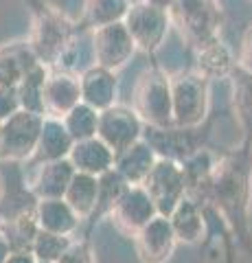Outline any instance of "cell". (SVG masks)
I'll list each match as a JSON object with an SVG mask.
<instances>
[{
  "mask_svg": "<svg viewBox=\"0 0 252 263\" xmlns=\"http://www.w3.org/2000/svg\"><path fill=\"white\" fill-rule=\"evenodd\" d=\"M195 202L206 217L222 219L230 235L252 254V143L243 141L239 149L215 162L213 176Z\"/></svg>",
  "mask_w": 252,
  "mask_h": 263,
  "instance_id": "6da1fadb",
  "label": "cell"
},
{
  "mask_svg": "<svg viewBox=\"0 0 252 263\" xmlns=\"http://www.w3.org/2000/svg\"><path fill=\"white\" fill-rule=\"evenodd\" d=\"M132 110L145 127L171 125V75L158 64L149 66L136 81L132 95Z\"/></svg>",
  "mask_w": 252,
  "mask_h": 263,
  "instance_id": "7a4b0ae2",
  "label": "cell"
},
{
  "mask_svg": "<svg viewBox=\"0 0 252 263\" xmlns=\"http://www.w3.org/2000/svg\"><path fill=\"white\" fill-rule=\"evenodd\" d=\"M167 11L171 24L178 27L189 46L200 48L219 40L222 11L217 0H173Z\"/></svg>",
  "mask_w": 252,
  "mask_h": 263,
  "instance_id": "3957f363",
  "label": "cell"
},
{
  "mask_svg": "<svg viewBox=\"0 0 252 263\" xmlns=\"http://www.w3.org/2000/svg\"><path fill=\"white\" fill-rule=\"evenodd\" d=\"M210 81L200 72L182 70L171 77V125L198 127L208 121Z\"/></svg>",
  "mask_w": 252,
  "mask_h": 263,
  "instance_id": "277c9868",
  "label": "cell"
},
{
  "mask_svg": "<svg viewBox=\"0 0 252 263\" xmlns=\"http://www.w3.org/2000/svg\"><path fill=\"white\" fill-rule=\"evenodd\" d=\"M121 22L125 24L127 33L132 35L136 51L143 53H156L165 44L169 27H171L169 11L165 7L147 3V0H138V3L129 5L125 18Z\"/></svg>",
  "mask_w": 252,
  "mask_h": 263,
  "instance_id": "5b68a950",
  "label": "cell"
},
{
  "mask_svg": "<svg viewBox=\"0 0 252 263\" xmlns=\"http://www.w3.org/2000/svg\"><path fill=\"white\" fill-rule=\"evenodd\" d=\"M208 129H210V121L202 123L198 127H178V125L145 127L143 138L149 143V147L156 152L158 158L182 162L191 154L206 147Z\"/></svg>",
  "mask_w": 252,
  "mask_h": 263,
  "instance_id": "8992f818",
  "label": "cell"
},
{
  "mask_svg": "<svg viewBox=\"0 0 252 263\" xmlns=\"http://www.w3.org/2000/svg\"><path fill=\"white\" fill-rule=\"evenodd\" d=\"M44 117L29 110H18L0 123V160L22 162L33 156Z\"/></svg>",
  "mask_w": 252,
  "mask_h": 263,
  "instance_id": "52a82bcc",
  "label": "cell"
},
{
  "mask_svg": "<svg viewBox=\"0 0 252 263\" xmlns=\"http://www.w3.org/2000/svg\"><path fill=\"white\" fill-rule=\"evenodd\" d=\"M141 186L151 197L156 213L158 215H165V217L171 215V211L178 206V202L186 195L180 162H173L167 158H158L153 162L151 171L147 174V178L143 180Z\"/></svg>",
  "mask_w": 252,
  "mask_h": 263,
  "instance_id": "ba28073f",
  "label": "cell"
},
{
  "mask_svg": "<svg viewBox=\"0 0 252 263\" xmlns=\"http://www.w3.org/2000/svg\"><path fill=\"white\" fill-rule=\"evenodd\" d=\"M90 46H92L94 64L112 72L127 66V62L136 53L134 40L127 33L123 22H110V24H103V27L92 29Z\"/></svg>",
  "mask_w": 252,
  "mask_h": 263,
  "instance_id": "9c48e42d",
  "label": "cell"
},
{
  "mask_svg": "<svg viewBox=\"0 0 252 263\" xmlns=\"http://www.w3.org/2000/svg\"><path fill=\"white\" fill-rule=\"evenodd\" d=\"M75 27L60 13L53 11H42L35 20L33 35H31L29 46L33 48L40 64L44 66H55L64 53V48L70 44V40L75 37Z\"/></svg>",
  "mask_w": 252,
  "mask_h": 263,
  "instance_id": "30bf717a",
  "label": "cell"
},
{
  "mask_svg": "<svg viewBox=\"0 0 252 263\" xmlns=\"http://www.w3.org/2000/svg\"><path fill=\"white\" fill-rule=\"evenodd\" d=\"M0 219L9 221L35 213L37 197L24 178L20 162L0 160Z\"/></svg>",
  "mask_w": 252,
  "mask_h": 263,
  "instance_id": "8fae6325",
  "label": "cell"
},
{
  "mask_svg": "<svg viewBox=\"0 0 252 263\" xmlns=\"http://www.w3.org/2000/svg\"><path fill=\"white\" fill-rule=\"evenodd\" d=\"M143 121L132 110V105L114 103L108 110L99 112V123H96V138L110 147L112 152H121L127 145H132L143 138Z\"/></svg>",
  "mask_w": 252,
  "mask_h": 263,
  "instance_id": "7c38bea8",
  "label": "cell"
},
{
  "mask_svg": "<svg viewBox=\"0 0 252 263\" xmlns=\"http://www.w3.org/2000/svg\"><path fill=\"white\" fill-rule=\"evenodd\" d=\"M134 246L141 263H167L178 248V239L169 217L156 215L149 219L134 235Z\"/></svg>",
  "mask_w": 252,
  "mask_h": 263,
  "instance_id": "4fadbf2b",
  "label": "cell"
},
{
  "mask_svg": "<svg viewBox=\"0 0 252 263\" xmlns=\"http://www.w3.org/2000/svg\"><path fill=\"white\" fill-rule=\"evenodd\" d=\"M158 213L153 206L151 197L141 184H129L123 195L117 200V204L110 211V219L117 224L119 230H123L125 235L134 237L149 219H153Z\"/></svg>",
  "mask_w": 252,
  "mask_h": 263,
  "instance_id": "5bb4252c",
  "label": "cell"
},
{
  "mask_svg": "<svg viewBox=\"0 0 252 263\" xmlns=\"http://www.w3.org/2000/svg\"><path fill=\"white\" fill-rule=\"evenodd\" d=\"M77 103H81V90L79 77L70 72H48L42 90V110L44 117L62 119L66 112H70Z\"/></svg>",
  "mask_w": 252,
  "mask_h": 263,
  "instance_id": "9a60e30c",
  "label": "cell"
},
{
  "mask_svg": "<svg viewBox=\"0 0 252 263\" xmlns=\"http://www.w3.org/2000/svg\"><path fill=\"white\" fill-rule=\"evenodd\" d=\"M77 77H79V90H81V103L90 105L96 112L108 110L110 105L117 103V92H119L117 72L92 64L90 68H86Z\"/></svg>",
  "mask_w": 252,
  "mask_h": 263,
  "instance_id": "2e32d148",
  "label": "cell"
},
{
  "mask_svg": "<svg viewBox=\"0 0 252 263\" xmlns=\"http://www.w3.org/2000/svg\"><path fill=\"white\" fill-rule=\"evenodd\" d=\"M75 176V167L70 164L68 158L51 160V162H40L33 178H31V191L37 200H48V197H64L66 189Z\"/></svg>",
  "mask_w": 252,
  "mask_h": 263,
  "instance_id": "e0dca14e",
  "label": "cell"
},
{
  "mask_svg": "<svg viewBox=\"0 0 252 263\" xmlns=\"http://www.w3.org/2000/svg\"><path fill=\"white\" fill-rule=\"evenodd\" d=\"M68 160L79 174H90L99 178L105 171L114 167V152L105 145L101 138H86V141L72 143L68 152Z\"/></svg>",
  "mask_w": 252,
  "mask_h": 263,
  "instance_id": "ac0fdd59",
  "label": "cell"
},
{
  "mask_svg": "<svg viewBox=\"0 0 252 263\" xmlns=\"http://www.w3.org/2000/svg\"><path fill=\"white\" fill-rule=\"evenodd\" d=\"M156 160V152L151 149L145 138H141V141L127 145L125 149L114 154V169L127 184H143V180L147 178Z\"/></svg>",
  "mask_w": 252,
  "mask_h": 263,
  "instance_id": "d6986e66",
  "label": "cell"
},
{
  "mask_svg": "<svg viewBox=\"0 0 252 263\" xmlns=\"http://www.w3.org/2000/svg\"><path fill=\"white\" fill-rule=\"evenodd\" d=\"M35 221L40 230L64 237H72L79 228L77 213L68 206L64 197H48V200H37L35 204Z\"/></svg>",
  "mask_w": 252,
  "mask_h": 263,
  "instance_id": "ffe728a7",
  "label": "cell"
},
{
  "mask_svg": "<svg viewBox=\"0 0 252 263\" xmlns=\"http://www.w3.org/2000/svg\"><path fill=\"white\" fill-rule=\"evenodd\" d=\"M169 221H171V228L176 233L178 243H200L202 237L206 233V215L202 206L195 200H191L189 195H184L178 206L171 211L169 215Z\"/></svg>",
  "mask_w": 252,
  "mask_h": 263,
  "instance_id": "44dd1931",
  "label": "cell"
},
{
  "mask_svg": "<svg viewBox=\"0 0 252 263\" xmlns=\"http://www.w3.org/2000/svg\"><path fill=\"white\" fill-rule=\"evenodd\" d=\"M235 68H237V60L222 40H213L195 48V72H200L206 81L230 77Z\"/></svg>",
  "mask_w": 252,
  "mask_h": 263,
  "instance_id": "7402d4cb",
  "label": "cell"
},
{
  "mask_svg": "<svg viewBox=\"0 0 252 263\" xmlns=\"http://www.w3.org/2000/svg\"><path fill=\"white\" fill-rule=\"evenodd\" d=\"M72 147V138L64 127L62 119L44 117L42 129H40V138L33 152V158L37 164L40 162H51V160H62L68 158V152Z\"/></svg>",
  "mask_w": 252,
  "mask_h": 263,
  "instance_id": "603a6c76",
  "label": "cell"
},
{
  "mask_svg": "<svg viewBox=\"0 0 252 263\" xmlns=\"http://www.w3.org/2000/svg\"><path fill=\"white\" fill-rule=\"evenodd\" d=\"M37 62L33 48L29 42L24 44H7L0 48V86H18L20 79L27 75Z\"/></svg>",
  "mask_w": 252,
  "mask_h": 263,
  "instance_id": "cb8c5ba5",
  "label": "cell"
},
{
  "mask_svg": "<svg viewBox=\"0 0 252 263\" xmlns=\"http://www.w3.org/2000/svg\"><path fill=\"white\" fill-rule=\"evenodd\" d=\"M96 193H99V180H96V176L75 171L66 193H64V200L77 213L79 219H90L96 206Z\"/></svg>",
  "mask_w": 252,
  "mask_h": 263,
  "instance_id": "d4e9b609",
  "label": "cell"
},
{
  "mask_svg": "<svg viewBox=\"0 0 252 263\" xmlns=\"http://www.w3.org/2000/svg\"><path fill=\"white\" fill-rule=\"evenodd\" d=\"M232 108L237 114L243 141L252 143V75L241 68L232 70Z\"/></svg>",
  "mask_w": 252,
  "mask_h": 263,
  "instance_id": "484cf974",
  "label": "cell"
},
{
  "mask_svg": "<svg viewBox=\"0 0 252 263\" xmlns=\"http://www.w3.org/2000/svg\"><path fill=\"white\" fill-rule=\"evenodd\" d=\"M46 75H48V66L35 64L31 70H27V75L20 79V84L15 86L22 110H29V112H35V114H42V117H44V110H42V90H44Z\"/></svg>",
  "mask_w": 252,
  "mask_h": 263,
  "instance_id": "4316f807",
  "label": "cell"
},
{
  "mask_svg": "<svg viewBox=\"0 0 252 263\" xmlns=\"http://www.w3.org/2000/svg\"><path fill=\"white\" fill-rule=\"evenodd\" d=\"M99 193H96V206H94V213L90 215V226L96 224L101 217L110 215L112 206L117 204V200L121 195H123V191L129 186L123 178H121L119 171L112 167L110 171H105V174H101L99 178Z\"/></svg>",
  "mask_w": 252,
  "mask_h": 263,
  "instance_id": "83f0119b",
  "label": "cell"
},
{
  "mask_svg": "<svg viewBox=\"0 0 252 263\" xmlns=\"http://www.w3.org/2000/svg\"><path fill=\"white\" fill-rule=\"evenodd\" d=\"M132 0H86L84 29H96L110 22H121Z\"/></svg>",
  "mask_w": 252,
  "mask_h": 263,
  "instance_id": "f1b7e54d",
  "label": "cell"
},
{
  "mask_svg": "<svg viewBox=\"0 0 252 263\" xmlns=\"http://www.w3.org/2000/svg\"><path fill=\"white\" fill-rule=\"evenodd\" d=\"M62 123L70 134L72 143L86 141V138L96 136V123H99V112L86 103H77L70 112L62 117Z\"/></svg>",
  "mask_w": 252,
  "mask_h": 263,
  "instance_id": "f546056e",
  "label": "cell"
},
{
  "mask_svg": "<svg viewBox=\"0 0 252 263\" xmlns=\"http://www.w3.org/2000/svg\"><path fill=\"white\" fill-rule=\"evenodd\" d=\"M0 230L5 233V237L9 239V246L13 252H31L35 235L40 233V226L35 221V213L31 215H22L9 221H3Z\"/></svg>",
  "mask_w": 252,
  "mask_h": 263,
  "instance_id": "4dcf8cb0",
  "label": "cell"
},
{
  "mask_svg": "<svg viewBox=\"0 0 252 263\" xmlns=\"http://www.w3.org/2000/svg\"><path fill=\"white\" fill-rule=\"evenodd\" d=\"M72 243V237H64V235H55V233H46L40 230L31 246V254L35 257V261L42 263H57L60 257L68 250V246Z\"/></svg>",
  "mask_w": 252,
  "mask_h": 263,
  "instance_id": "1f68e13d",
  "label": "cell"
},
{
  "mask_svg": "<svg viewBox=\"0 0 252 263\" xmlns=\"http://www.w3.org/2000/svg\"><path fill=\"white\" fill-rule=\"evenodd\" d=\"M57 263H94V254H92V246L90 239H79L68 246V250L62 254Z\"/></svg>",
  "mask_w": 252,
  "mask_h": 263,
  "instance_id": "d6a6232c",
  "label": "cell"
},
{
  "mask_svg": "<svg viewBox=\"0 0 252 263\" xmlns=\"http://www.w3.org/2000/svg\"><path fill=\"white\" fill-rule=\"evenodd\" d=\"M18 110H20L18 90L13 86H0V123L7 121Z\"/></svg>",
  "mask_w": 252,
  "mask_h": 263,
  "instance_id": "836d02e7",
  "label": "cell"
},
{
  "mask_svg": "<svg viewBox=\"0 0 252 263\" xmlns=\"http://www.w3.org/2000/svg\"><path fill=\"white\" fill-rule=\"evenodd\" d=\"M235 60H237V68L252 75V24L246 29V33H243L241 44H239V53Z\"/></svg>",
  "mask_w": 252,
  "mask_h": 263,
  "instance_id": "e575fe53",
  "label": "cell"
},
{
  "mask_svg": "<svg viewBox=\"0 0 252 263\" xmlns=\"http://www.w3.org/2000/svg\"><path fill=\"white\" fill-rule=\"evenodd\" d=\"M5 263H37L31 252H11Z\"/></svg>",
  "mask_w": 252,
  "mask_h": 263,
  "instance_id": "d590c367",
  "label": "cell"
},
{
  "mask_svg": "<svg viewBox=\"0 0 252 263\" xmlns=\"http://www.w3.org/2000/svg\"><path fill=\"white\" fill-rule=\"evenodd\" d=\"M13 250H11V246H9V239L5 237V233L0 230V263H5L7 257H9Z\"/></svg>",
  "mask_w": 252,
  "mask_h": 263,
  "instance_id": "8d00e7d4",
  "label": "cell"
},
{
  "mask_svg": "<svg viewBox=\"0 0 252 263\" xmlns=\"http://www.w3.org/2000/svg\"><path fill=\"white\" fill-rule=\"evenodd\" d=\"M147 3H153V5H158V7H165V9H169V5H171L173 0H147Z\"/></svg>",
  "mask_w": 252,
  "mask_h": 263,
  "instance_id": "74e56055",
  "label": "cell"
},
{
  "mask_svg": "<svg viewBox=\"0 0 252 263\" xmlns=\"http://www.w3.org/2000/svg\"><path fill=\"white\" fill-rule=\"evenodd\" d=\"M37 263H42V261H37Z\"/></svg>",
  "mask_w": 252,
  "mask_h": 263,
  "instance_id": "f35d334b",
  "label": "cell"
}]
</instances>
